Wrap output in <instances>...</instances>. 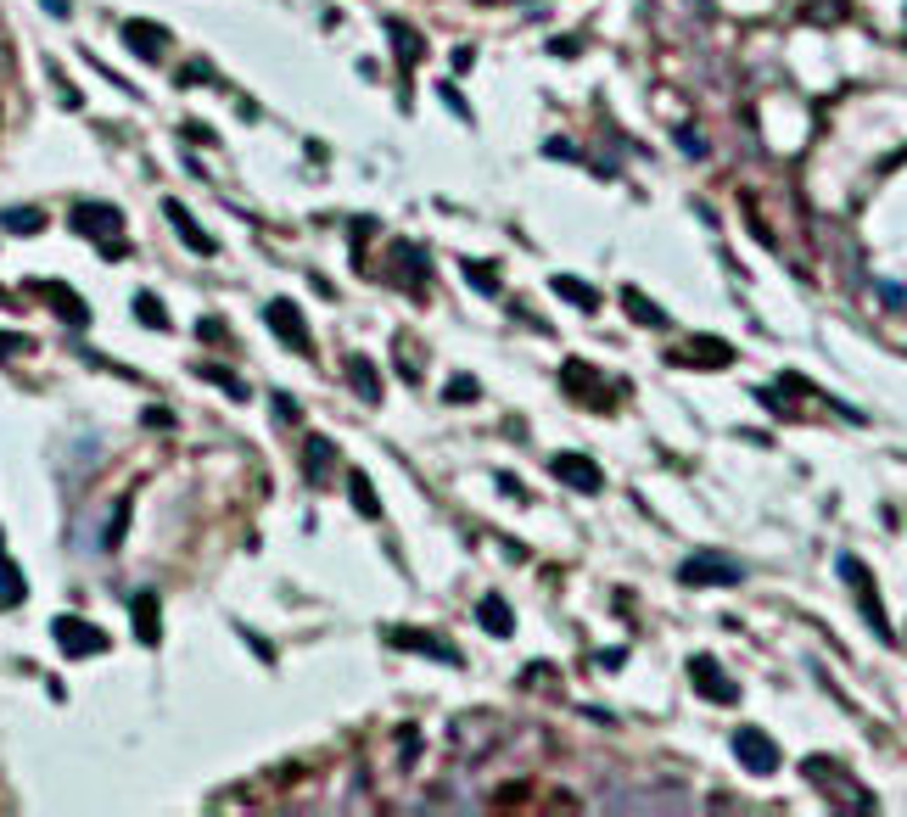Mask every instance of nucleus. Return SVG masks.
Instances as JSON below:
<instances>
[{
    "instance_id": "obj_1",
    "label": "nucleus",
    "mask_w": 907,
    "mask_h": 817,
    "mask_svg": "<svg viewBox=\"0 0 907 817\" xmlns=\"http://www.w3.org/2000/svg\"><path fill=\"white\" fill-rule=\"evenodd\" d=\"M840 577H846V582L857 588V605H863V616H868V627H873V638H885V644H891L896 633H891V622H885V610H880V588H873V577H868V571H863V566L852 560V554H840Z\"/></svg>"
},
{
    "instance_id": "obj_2",
    "label": "nucleus",
    "mask_w": 907,
    "mask_h": 817,
    "mask_svg": "<svg viewBox=\"0 0 907 817\" xmlns=\"http://www.w3.org/2000/svg\"><path fill=\"white\" fill-rule=\"evenodd\" d=\"M51 638L68 649V661H84V656H102V649H107V633L90 627L84 616H56V622H51Z\"/></svg>"
},
{
    "instance_id": "obj_3",
    "label": "nucleus",
    "mask_w": 907,
    "mask_h": 817,
    "mask_svg": "<svg viewBox=\"0 0 907 817\" xmlns=\"http://www.w3.org/2000/svg\"><path fill=\"white\" fill-rule=\"evenodd\" d=\"M745 571L734 560H723V554H689L684 566H678V582L684 588H734Z\"/></svg>"
},
{
    "instance_id": "obj_4",
    "label": "nucleus",
    "mask_w": 907,
    "mask_h": 817,
    "mask_svg": "<svg viewBox=\"0 0 907 817\" xmlns=\"http://www.w3.org/2000/svg\"><path fill=\"white\" fill-rule=\"evenodd\" d=\"M734 756H739L745 773H756V778L779 773V744H773L762 728H739V734H734Z\"/></svg>"
},
{
    "instance_id": "obj_5",
    "label": "nucleus",
    "mask_w": 907,
    "mask_h": 817,
    "mask_svg": "<svg viewBox=\"0 0 907 817\" xmlns=\"http://www.w3.org/2000/svg\"><path fill=\"white\" fill-rule=\"evenodd\" d=\"M264 319H269V331H275V336H286V347H291V353H314V336H308V325H303L297 303L275 297V303L264 308Z\"/></svg>"
},
{
    "instance_id": "obj_6",
    "label": "nucleus",
    "mask_w": 907,
    "mask_h": 817,
    "mask_svg": "<svg viewBox=\"0 0 907 817\" xmlns=\"http://www.w3.org/2000/svg\"><path fill=\"white\" fill-rule=\"evenodd\" d=\"M689 683H695L711 705H734V700H739V689L717 672V661H711V656H689Z\"/></svg>"
},
{
    "instance_id": "obj_7",
    "label": "nucleus",
    "mask_w": 907,
    "mask_h": 817,
    "mask_svg": "<svg viewBox=\"0 0 907 817\" xmlns=\"http://www.w3.org/2000/svg\"><path fill=\"white\" fill-rule=\"evenodd\" d=\"M549 471H555L571 493H600L605 487V476H600V465L594 460H582V453H555V460H549Z\"/></svg>"
},
{
    "instance_id": "obj_8",
    "label": "nucleus",
    "mask_w": 907,
    "mask_h": 817,
    "mask_svg": "<svg viewBox=\"0 0 907 817\" xmlns=\"http://www.w3.org/2000/svg\"><path fill=\"white\" fill-rule=\"evenodd\" d=\"M73 230H84V236H95V241H118V230H123V213L118 208H95V202H84V208H73Z\"/></svg>"
},
{
    "instance_id": "obj_9",
    "label": "nucleus",
    "mask_w": 907,
    "mask_h": 817,
    "mask_svg": "<svg viewBox=\"0 0 907 817\" xmlns=\"http://www.w3.org/2000/svg\"><path fill=\"white\" fill-rule=\"evenodd\" d=\"M123 40H129V51H135V56H146V62H163V51H169V28L163 23H129L123 28Z\"/></svg>"
},
{
    "instance_id": "obj_10",
    "label": "nucleus",
    "mask_w": 907,
    "mask_h": 817,
    "mask_svg": "<svg viewBox=\"0 0 907 817\" xmlns=\"http://www.w3.org/2000/svg\"><path fill=\"white\" fill-rule=\"evenodd\" d=\"M163 213H169V224L180 230V241H185V247H197L202 258H213V252H219V247H213V236H208L202 224H197V219L185 213V202H174V196H169V202H163Z\"/></svg>"
},
{
    "instance_id": "obj_11",
    "label": "nucleus",
    "mask_w": 907,
    "mask_h": 817,
    "mask_svg": "<svg viewBox=\"0 0 907 817\" xmlns=\"http://www.w3.org/2000/svg\"><path fill=\"white\" fill-rule=\"evenodd\" d=\"M40 291L51 297V308H56L62 319H68L73 331H79V325H90V308H84V297H79L73 286H62V280H40Z\"/></svg>"
},
{
    "instance_id": "obj_12",
    "label": "nucleus",
    "mask_w": 907,
    "mask_h": 817,
    "mask_svg": "<svg viewBox=\"0 0 907 817\" xmlns=\"http://www.w3.org/2000/svg\"><path fill=\"white\" fill-rule=\"evenodd\" d=\"M393 644L398 649H420V656H432V661H443V666H460V649L454 644H443V638H432V633H393Z\"/></svg>"
},
{
    "instance_id": "obj_13",
    "label": "nucleus",
    "mask_w": 907,
    "mask_h": 817,
    "mask_svg": "<svg viewBox=\"0 0 907 817\" xmlns=\"http://www.w3.org/2000/svg\"><path fill=\"white\" fill-rule=\"evenodd\" d=\"M347 381H353V392H359L365 404H381V370L365 353H347Z\"/></svg>"
},
{
    "instance_id": "obj_14",
    "label": "nucleus",
    "mask_w": 907,
    "mask_h": 817,
    "mask_svg": "<svg viewBox=\"0 0 907 817\" xmlns=\"http://www.w3.org/2000/svg\"><path fill=\"white\" fill-rule=\"evenodd\" d=\"M667 365H706V370H717V365H734V347H723V342L700 336V342H695V353H667Z\"/></svg>"
},
{
    "instance_id": "obj_15",
    "label": "nucleus",
    "mask_w": 907,
    "mask_h": 817,
    "mask_svg": "<svg viewBox=\"0 0 907 817\" xmlns=\"http://www.w3.org/2000/svg\"><path fill=\"white\" fill-rule=\"evenodd\" d=\"M476 616H482V633H493V638H510L515 633V616H510V605L499 599V594H488L476 605Z\"/></svg>"
},
{
    "instance_id": "obj_16",
    "label": "nucleus",
    "mask_w": 907,
    "mask_h": 817,
    "mask_svg": "<svg viewBox=\"0 0 907 817\" xmlns=\"http://www.w3.org/2000/svg\"><path fill=\"white\" fill-rule=\"evenodd\" d=\"M622 303H628V319H633V325H650V331H667V314H661L650 297H644L639 286H628V291H622Z\"/></svg>"
},
{
    "instance_id": "obj_17",
    "label": "nucleus",
    "mask_w": 907,
    "mask_h": 817,
    "mask_svg": "<svg viewBox=\"0 0 907 817\" xmlns=\"http://www.w3.org/2000/svg\"><path fill=\"white\" fill-rule=\"evenodd\" d=\"M549 291H555V297H566V303H577V308H600V291H594V286H582L577 275H555V280H549Z\"/></svg>"
},
{
    "instance_id": "obj_18",
    "label": "nucleus",
    "mask_w": 907,
    "mask_h": 817,
    "mask_svg": "<svg viewBox=\"0 0 907 817\" xmlns=\"http://www.w3.org/2000/svg\"><path fill=\"white\" fill-rule=\"evenodd\" d=\"M135 638H141V644H157V638H163V622H157V594H141V599H135Z\"/></svg>"
},
{
    "instance_id": "obj_19",
    "label": "nucleus",
    "mask_w": 907,
    "mask_h": 817,
    "mask_svg": "<svg viewBox=\"0 0 907 817\" xmlns=\"http://www.w3.org/2000/svg\"><path fill=\"white\" fill-rule=\"evenodd\" d=\"M0 230H12V236H40V230H45V213H40V208H6V213H0Z\"/></svg>"
},
{
    "instance_id": "obj_20",
    "label": "nucleus",
    "mask_w": 907,
    "mask_h": 817,
    "mask_svg": "<svg viewBox=\"0 0 907 817\" xmlns=\"http://www.w3.org/2000/svg\"><path fill=\"white\" fill-rule=\"evenodd\" d=\"M28 599V582L17 577V566L6 560V543H0V605H23Z\"/></svg>"
},
{
    "instance_id": "obj_21",
    "label": "nucleus",
    "mask_w": 907,
    "mask_h": 817,
    "mask_svg": "<svg viewBox=\"0 0 907 817\" xmlns=\"http://www.w3.org/2000/svg\"><path fill=\"white\" fill-rule=\"evenodd\" d=\"M347 499H353V510H359V515H381V499H375V487H370V476H359V471H353L347 476Z\"/></svg>"
},
{
    "instance_id": "obj_22",
    "label": "nucleus",
    "mask_w": 907,
    "mask_h": 817,
    "mask_svg": "<svg viewBox=\"0 0 907 817\" xmlns=\"http://www.w3.org/2000/svg\"><path fill=\"white\" fill-rule=\"evenodd\" d=\"M336 460V443H326V437H314L308 443V481L314 487H326V465Z\"/></svg>"
},
{
    "instance_id": "obj_23",
    "label": "nucleus",
    "mask_w": 907,
    "mask_h": 817,
    "mask_svg": "<svg viewBox=\"0 0 907 817\" xmlns=\"http://www.w3.org/2000/svg\"><path fill=\"white\" fill-rule=\"evenodd\" d=\"M197 375H202V381H213V386H224L236 404L247 398V381H241V375H230V370H219V365H197Z\"/></svg>"
},
{
    "instance_id": "obj_24",
    "label": "nucleus",
    "mask_w": 907,
    "mask_h": 817,
    "mask_svg": "<svg viewBox=\"0 0 907 817\" xmlns=\"http://www.w3.org/2000/svg\"><path fill=\"white\" fill-rule=\"evenodd\" d=\"M135 319L151 325V331H169V314H163V303H157L151 291H141V297H135Z\"/></svg>"
},
{
    "instance_id": "obj_25",
    "label": "nucleus",
    "mask_w": 907,
    "mask_h": 817,
    "mask_svg": "<svg viewBox=\"0 0 907 817\" xmlns=\"http://www.w3.org/2000/svg\"><path fill=\"white\" fill-rule=\"evenodd\" d=\"M393 45H398V62H404V68H409V62H420V56H426V45H420V40L409 34V28H404V23H393Z\"/></svg>"
},
{
    "instance_id": "obj_26",
    "label": "nucleus",
    "mask_w": 907,
    "mask_h": 817,
    "mask_svg": "<svg viewBox=\"0 0 907 817\" xmlns=\"http://www.w3.org/2000/svg\"><path fill=\"white\" fill-rule=\"evenodd\" d=\"M443 398H448V404H476V398H482V386H476V375H454Z\"/></svg>"
},
{
    "instance_id": "obj_27",
    "label": "nucleus",
    "mask_w": 907,
    "mask_h": 817,
    "mask_svg": "<svg viewBox=\"0 0 907 817\" xmlns=\"http://www.w3.org/2000/svg\"><path fill=\"white\" fill-rule=\"evenodd\" d=\"M123 520H129V499H118V510H112V527H107V549H118V543H123Z\"/></svg>"
},
{
    "instance_id": "obj_28",
    "label": "nucleus",
    "mask_w": 907,
    "mask_h": 817,
    "mask_svg": "<svg viewBox=\"0 0 907 817\" xmlns=\"http://www.w3.org/2000/svg\"><path fill=\"white\" fill-rule=\"evenodd\" d=\"M180 84H208V62H185V73H180Z\"/></svg>"
},
{
    "instance_id": "obj_29",
    "label": "nucleus",
    "mask_w": 907,
    "mask_h": 817,
    "mask_svg": "<svg viewBox=\"0 0 907 817\" xmlns=\"http://www.w3.org/2000/svg\"><path fill=\"white\" fill-rule=\"evenodd\" d=\"M443 107H448V112H460V123H471V107H465V102H460V95H454V90H443Z\"/></svg>"
},
{
    "instance_id": "obj_30",
    "label": "nucleus",
    "mask_w": 907,
    "mask_h": 817,
    "mask_svg": "<svg viewBox=\"0 0 907 817\" xmlns=\"http://www.w3.org/2000/svg\"><path fill=\"white\" fill-rule=\"evenodd\" d=\"M594 661H600V666H605V672H617V666H622V661H628V656H622V649H600V656H594Z\"/></svg>"
},
{
    "instance_id": "obj_31",
    "label": "nucleus",
    "mask_w": 907,
    "mask_h": 817,
    "mask_svg": "<svg viewBox=\"0 0 907 817\" xmlns=\"http://www.w3.org/2000/svg\"><path fill=\"white\" fill-rule=\"evenodd\" d=\"M465 275H471V286H482V291H493V275H488V269H476V264H465Z\"/></svg>"
},
{
    "instance_id": "obj_32",
    "label": "nucleus",
    "mask_w": 907,
    "mask_h": 817,
    "mask_svg": "<svg viewBox=\"0 0 907 817\" xmlns=\"http://www.w3.org/2000/svg\"><path fill=\"white\" fill-rule=\"evenodd\" d=\"M275 420H297V404H291V398H275Z\"/></svg>"
},
{
    "instance_id": "obj_33",
    "label": "nucleus",
    "mask_w": 907,
    "mask_h": 817,
    "mask_svg": "<svg viewBox=\"0 0 907 817\" xmlns=\"http://www.w3.org/2000/svg\"><path fill=\"white\" fill-rule=\"evenodd\" d=\"M17 347H28V336H0V358H6V353H17Z\"/></svg>"
},
{
    "instance_id": "obj_34",
    "label": "nucleus",
    "mask_w": 907,
    "mask_h": 817,
    "mask_svg": "<svg viewBox=\"0 0 907 817\" xmlns=\"http://www.w3.org/2000/svg\"><path fill=\"white\" fill-rule=\"evenodd\" d=\"M45 12H56V17H68V12H73V0H45Z\"/></svg>"
},
{
    "instance_id": "obj_35",
    "label": "nucleus",
    "mask_w": 907,
    "mask_h": 817,
    "mask_svg": "<svg viewBox=\"0 0 907 817\" xmlns=\"http://www.w3.org/2000/svg\"><path fill=\"white\" fill-rule=\"evenodd\" d=\"M0 303H12V291H6V286H0Z\"/></svg>"
}]
</instances>
